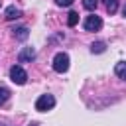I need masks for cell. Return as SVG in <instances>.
I'll use <instances>...</instances> for the list:
<instances>
[{
  "label": "cell",
  "mask_w": 126,
  "mask_h": 126,
  "mask_svg": "<svg viewBox=\"0 0 126 126\" xmlns=\"http://www.w3.org/2000/svg\"><path fill=\"white\" fill-rule=\"evenodd\" d=\"M69 69V55L59 51L55 57H53V71L55 73H65Z\"/></svg>",
  "instance_id": "obj_1"
},
{
  "label": "cell",
  "mask_w": 126,
  "mask_h": 126,
  "mask_svg": "<svg viewBox=\"0 0 126 126\" xmlns=\"http://www.w3.org/2000/svg\"><path fill=\"white\" fill-rule=\"evenodd\" d=\"M10 81L16 83V85H26L28 73H26L20 65H12V67H10Z\"/></svg>",
  "instance_id": "obj_2"
},
{
  "label": "cell",
  "mask_w": 126,
  "mask_h": 126,
  "mask_svg": "<svg viewBox=\"0 0 126 126\" xmlns=\"http://www.w3.org/2000/svg\"><path fill=\"white\" fill-rule=\"evenodd\" d=\"M53 106H55L53 94H41V96L35 100V110H39V112H47V110H51Z\"/></svg>",
  "instance_id": "obj_3"
},
{
  "label": "cell",
  "mask_w": 126,
  "mask_h": 126,
  "mask_svg": "<svg viewBox=\"0 0 126 126\" xmlns=\"http://www.w3.org/2000/svg\"><path fill=\"white\" fill-rule=\"evenodd\" d=\"M85 30L87 32H98L100 28H102V20H100V16H96V14H93V16H87L85 18Z\"/></svg>",
  "instance_id": "obj_4"
},
{
  "label": "cell",
  "mask_w": 126,
  "mask_h": 126,
  "mask_svg": "<svg viewBox=\"0 0 126 126\" xmlns=\"http://www.w3.org/2000/svg\"><path fill=\"white\" fill-rule=\"evenodd\" d=\"M35 55H37V53H35L33 47H24V49L18 53V61H20V63H30V61L35 59Z\"/></svg>",
  "instance_id": "obj_5"
},
{
  "label": "cell",
  "mask_w": 126,
  "mask_h": 126,
  "mask_svg": "<svg viewBox=\"0 0 126 126\" xmlns=\"http://www.w3.org/2000/svg\"><path fill=\"white\" fill-rule=\"evenodd\" d=\"M20 16H22V10H20V8H16V6H8V8H6V12H4V18H6L8 22L18 20Z\"/></svg>",
  "instance_id": "obj_6"
},
{
  "label": "cell",
  "mask_w": 126,
  "mask_h": 126,
  "mask_svg": "<svg viewBox=\"0 0 126 126\" xmlns=\"http://www.w3.org/2000/svg\"><path fill=\"white\" fill-rule=\"evenodd\" d=\"M114 73H116L118 79H124L126 81V61H118L114 65Z\"/></svg>",
  "instance_id": "obj_7"
},
{
  "label": "cell",
  "mask_w": 126,
  "mask_h": 126,
  "mask_svg": "<svg viewBox=\"0 0 126 126\" xmlns=\"http://www.w3.org/2000/svg\"><path fill=\"white\" fill-rule=\"evenodd\" d=\"M28 35H30V30H28V28H18V30H14V37L20 39V41L28 39Z\"/></svg>",
  "instance_id": "obj_8"
},
{
  "label": "cell",
  "mask_w": 126,
  "mask_h": 126,
  "mask_svg": "<svg viewBox=\"0 0 126 126\" xmlns=\"http://www.w3.org/2000/svg\"><path fill=\"white\" fill-rule=\"evenodd\" d=\"M102 2H104V8H106L108 14H116V10H118V0H102Z\"/></svg>",
  "instance_id": "obj_9"
},
{
  "label": "cell",
  "mask_w": 126,
  "mask_h": 126,
  "mask_svg": "<svg viewBox=\"0 0 126 126\" xmlns=\"http://www.w3.org/2000/svg\"><path fill=\"white\" fill-rule=\"evenodd\" d=\"M91 51H93V53H104V51H106V43H104V41H94V43L91 45Z\"/></svg>",
  "instance_id": "obj_10"
},
{
  "label": "cell",
  "mask_w": 126,
  "mask_h": 126,
  "mask_svg": "<svg viewBox=\"0 0 126 126\" xmlns=\"http://www.w3.org/2000/svg\"><path fill=\"white\" fill-rule=\"evenodd\" d=\"M77 22H79V14H77V12H69V16H67V26L73 28V26H77Z\"/></svg>",
  "instance_id": "obj_11"
},
{
  "label": "cell",
  "mask_w": 126,
  "mask_h": 126,
  "mask_svg": "<svg viewBox=\"0 0 126 126\" xmlns=\"http://www.w3.org/2000/svg\"><path fill=\"white\" fill-rule=\"evenodd\" d=\"M83 6H85V10L94 12V10H96V6H98V0H83Z\"/></svg>",
  "instance_id": "obj_12"
},
{
  "label": "cell",
  "mask_w": 126,
  "mask_h": 126,
  "mask_svg": "<svg viewBox=\"0 0 126 126\" xmlns=\"http://www.w3.org/2000/svg\"><path fill=\"white\" fill-rule=\"evenodd\" d=\"M8 98H10V91H8L6 87H0V106H2Z\"/></svg>",
  "instance_id": "obj_13"
},
{
  "label": "cell",
  "mask_w": 126,
  "mask_h": 126,
  "mask_svg": "<svg viewBox=\"0 0 126 126\" xmlns=\"http://www.w3.org/2000/svg\"><path fill=\"white\" fill-rule=\"evenodd\" d=\"M55 4L57 6H63V8H69L73 4V0H55Z\"/></svg>",
  "instance_id": "obj_14"
},
{
  "label": "cell",
  "mask_w": 126,
  "mask_h": 126,
  "mask_svg": "<svg viewBox=\"0 0 126 126\" xmlns=\"http://www.w3.org/2000/svg\"><path fill=\"white\" fill-rule=\"evenodd\" d=\"M122 14H124V16H126V4H124V8H122Z\"/></svg>",
  "instance_id": "obj_15"
}]
</instances>
